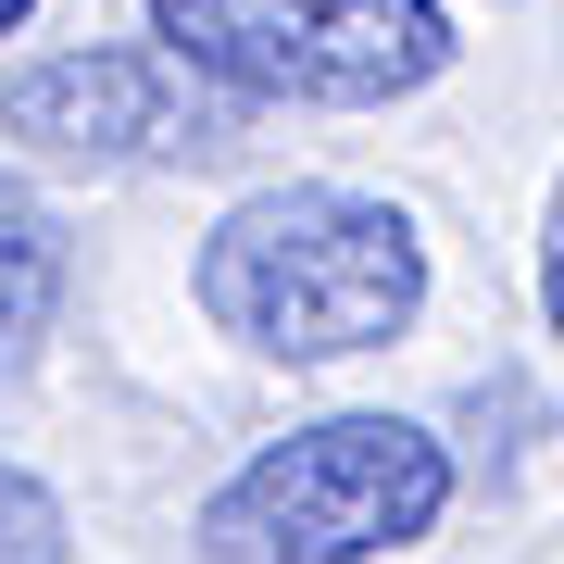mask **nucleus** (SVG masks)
Here are the masks:
<instances>
[{
  "mask_svg": "<svg viewBox=\"0 0 564 564\" xmlns=\"http://www.w3.org/2000/svg\"><path fill=\"white\" fill-rule=\"evenodd\" d=\"M188 302L251 364H351V351H389L426 314V226L402 202H377V188L276 176V188H239L202 226Z\"/></svg>",
  "mask_w": 564,
  "mask_h": 564,
  "instance_id": "f257e3e1",
  "label": "nucleus"
},
{
  "mask_svg": "<svg viewBox=\"0 0 564 564\" xmlns=\"http://www.w3.org/2000/svg\"><path fill=\"white\" fill-rule=\"evenodd\" d=\"M452 514V452L414 414H314L202 502V564H377Z\"/></svg>",
  "mask_w": 564,
  "mask_h": 564,
  "instance_id": "f03ea898",
  "label": "nucleus"
},
{
  "mask_svg": "<svg viewBox=\"0 0 564 564\" xmlns=\"http://www.w3.org/2000/svg\"><path fill=\"white\" fill-rule=\"evenodd\" d=\"M151 51L226 88L239 113L302 101V113H377L452 76V13L440 0H139Z\"/></svg>",
  "mask_w": 564,
  "mask_h": 564,
  "instance_id": "7ed1b4c3",
  "label": "nucleus"
},
{
  "mask_svg": "<svg viewBox=\"0 0 564 564\" xmlns=\"http://www.w3.org/2000/svg\"><path fill=\"white\" fill-rule=\"evenodd\" d=\"M239 101L202 88L188 63H163L151 39H101V51H39L0 76V139L39 163H88V176H126V163H214L239 151Z\"/></svg>",
  "mask_w": 564,
  "mask_h": 564,
  "instance_id": "20e7f679",
  "label": "nucleus"
},
{
  "mask_svg": "<svg viewBox=\"0 0 564 564\" xmlns=\"http://www.w3.org/2000/svg\"><path fill=\"white\" fill-rule=\"evenodd\" d=\"M63 314V214L25 176H0V364H25Z\"/></svg>",
  "mask_w": 564,
  "mask_h": 564,
  "instance_id": "39448f33",
  "label": "nucleus"
},
{
  "mask_svg": "<svg viewBox=\"0 0 564 564\" xmlns=\"http://www.w3.org/2000/svg\"><path fill=\"white\" fill-rule=\"evenodd\" d=\"M0 564H63V502L25 464H0Z\"/></svg>",
  "mask_w": 564,
  "mask_h": 564,
  "instance_id": "423d86ee",
  "label": "nucleus"
},
{
  "mask_svg": "<svg viewBox=\"0 0 564 564\" xmlns=\"http://www.w3.org/2000/svg\"><path fill=\"white\" fill-rule=\"evenodd\" d=\"M540 314H552V339H564V176H552V202H540Z\"/></svg>",
  "mask_w": 564,
  "mask_h": 564,
  "instance_id": "0eeeda50",
  "label": "nucleus"
},
{
  "mask_svg": "<svg viewBox=\"0 0 564 564\" xmlns=\"http://www.w3.org/2000/svg\"><path fill=\"white\" fill-rule=\"evenodd\" d=\"M25 13H39V0H0V39H13V25H25Z\"/></svg>",
  "mask_w": 564,
  "mask_h": 564,
  "instance_id": "6e6552de",
  "label": "nucleus"
},
{
  "mask_svg": "<svg viewBox=\"0 0 564 564\" xmlns=\"http://www.w3.org/2000/svg\"><path fill=\"white\" fill-rule=\"evenodd\" d=\"M440 13H452V0H440Z\"/></svg>",
  "mask_w": 564,
  "mask_h": 564,
  "instance_id": "1a4fd4ad",
  "label": "nucleus"
}]
</instances>
